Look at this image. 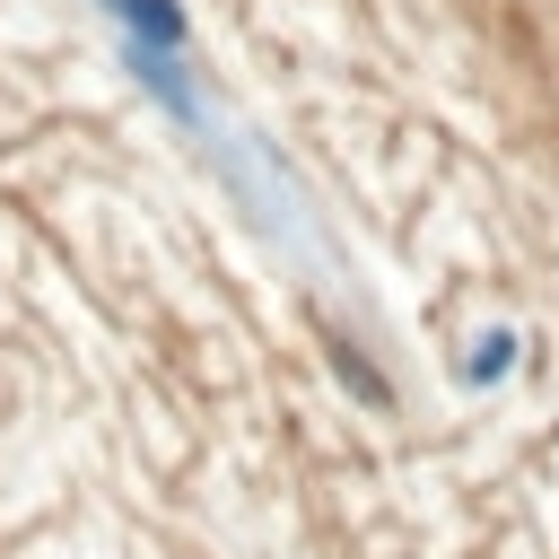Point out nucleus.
<instances>
[{
    "mask_svg": "<svg viewBox=\"0 0 559 559\" xmlns=\"http://www.w3.org/2000/svg\"><path fill=\"white\" fill-rule=\"evenodd\" d=\"M507 367H515V332L498 323V332H480V341H472V358H463V384H498Z\"/></svg>",
    "mask_w": 559,
    "mask_h": 559,
    "instance_id": "f257e3e1",
    "label": "nucleus"
}]
</instances>
